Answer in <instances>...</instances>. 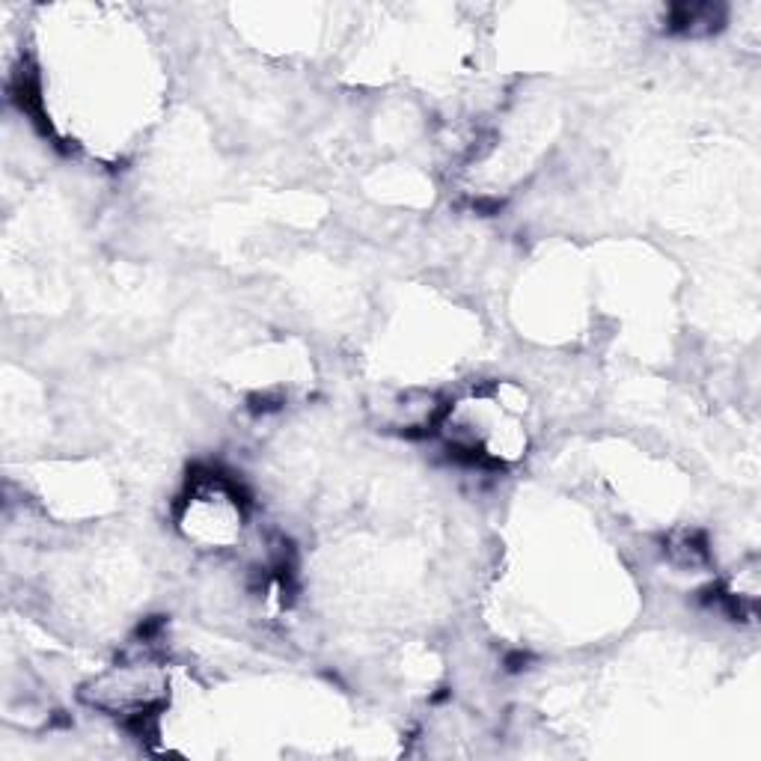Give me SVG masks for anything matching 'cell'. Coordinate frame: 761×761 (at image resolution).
Segmentation results:
<instances>
[{
	"label": "cell",
	"instance_id": "1",
	"mask_svg": "<svg viewBox=\"0 0 761 761\" xmlns=\"http://www.w3.org/2000/svg\"><path fill=\"white\" fill-rule=\"evenodd\" d=\"M723 24V9L711 3H681L669 12V30L672 33H711Z\"/></svg>",
	"mask_w": 761,
	"mask_h": 761
},
{
	"label": "cell",
	"instance_id": "2",
	"mask_svg": "<svg viewBox=\"0 0 761 761\" xmlns=\"http://www.w3.org/2000/svg\"><path fill=\"white\" fill-rule=\"evenodd\" d=\"M669 556L678 562V565H702L708 562V547H705V539L699 533H681L669 542Z\"/></svg>",
	"mask_w": 761,
	"mask_h": 761
}]
</instances>
